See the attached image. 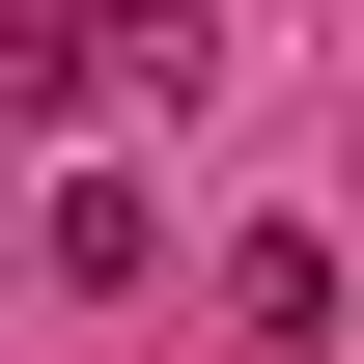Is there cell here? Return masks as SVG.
Instances as JSON below:
<instances>
[{"label":"cell","mask_w":364,"mask_h":364,"mask_svg":"<svg viewBox=\"0 0 364 364\" xmlns=\"http://www.w3.org/2000/svg\"><path fill=\"white\" fill-rule=\"evenodd\" d=\"M196 85V0H28L0 28V112H168Z\"/></svg>","instance_id":"cell-1"},{"label":"cell","mask_w":364,"mask_h":364,"mask_svg":"<svg viewBox=\"0 0 364 364\" xmlns=\"http://www.w3.org/2000/svg\"><path fill=\"white\" fill-rule=\"evenodd\" d=\"M225 336H252V364H309V336H336V252H309V225H252V252H225Z\"/></svg>","instance_id":"cell-2"}]
</instances>
